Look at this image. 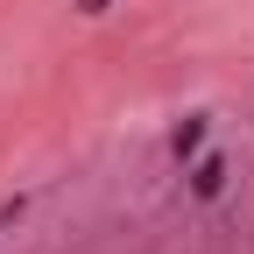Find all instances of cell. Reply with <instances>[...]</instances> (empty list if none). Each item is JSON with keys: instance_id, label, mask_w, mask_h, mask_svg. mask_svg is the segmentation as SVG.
Returning <instances> with one entry per match:
<instances>
[{"instance_id": "6da1fadb", "label": "cell", "mask_w": 254, "mask_h": 254, "mask_svg": "<svg viewBox=\"0 0 254 254\" xmlns=\"http://www.w3.org/2000/svg\"><path fill=\"white\" fill-rule=\"evenodd\" d=\"M219 184H226V163H205V170H198V198H212Z\"/></svg>"}, {"instance_id": "7a4b0ae2", "label": "cell", "mask_w": 254, "mask_h": 254, "mask_svg": "<svg viewBox=\"0 0 254 254\" xmlns=\"http://www.w3.org/2000/svg\"><path fill=\"white\" fill-rule=\"evenodd\" d=\"M78 7H85V14H99V7H106V0H78Z\"/></svg>"}]
</instances>
